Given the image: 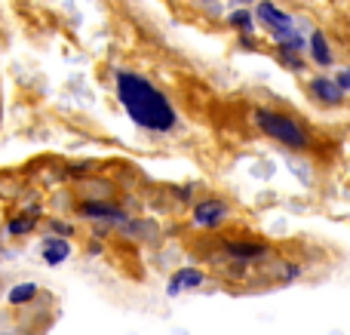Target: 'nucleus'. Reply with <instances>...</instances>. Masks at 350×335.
<instances>
[{"label": "nucleus", "instance_id": "9b49d317", "mask_svg": "<svg viewBox=\"0 0 350 335\" xmlns=\"http://www.w3.org/2000/svg\"><path fill=\"white\" fill-rule=\"evenodd\" d=\"M34 295H37V286H34V283H25V286H16V289H12V293H10V302H12V305H25V302H31Z\"/></svg>", "mask_w": 350, "mask_h": 335}, {"label": "nucleus", "instance_id": "6e6552de", "mask_svg": "<svg viewBox=\"0 0 350 335\" xmlns=\"http://www.w3.org/2000/svg\"><path fill=\"white\" fill-rule=\"evenodd\" d=\"M80 213L83 215H92V219H123V213L117 206H111V203H83L80 206Z\"/></svg>", "mask_w": 350, "mask_h": 335}, {"label": "nucleus", "instance_id": "ddd939ff", "mask_svg": "<svg viewBox=\"0 0 350 335\" xmlns=\"http://www.w3.org/2000/svg\"><path fill=\"white\" fill-rule=\"evenodd\" d=\"M249 22H252V18H249L246 10H237L234 16H230V25H237V28H249Z\"/></svg>", "mask_w": 350, "mask_h": 335}, {"label": "nucleus", "instance_id": "4468645a", "mask_svg": "<svg viewBox=\"0 0 350 335\" xmlns=\"http://www.w3.org/2000/svg\"><path fill=\"white\" fill-rule=\"evenodd\" d=\"M347 74H350V71H347Z\"/></svg>", "mask_w": 350, "mask_h": 335}, {"label": "nucleus", "instance_id": "0eeeda50", "mask_svg": "<svg viewBox=\"0 0 350 335\" xmlns=\"http://www.w3.org/2000/svg\"><path fill=\"white\" fill-rule=\"evenodd\" d=\"M310 90H314V96H320L326 105H338L341 96H345V90H341L338 83H332V80H314Z\"/></svg>", "mask_w": 350, "mask_h": 335}, {"label": "nucleus", "instance_id": "f8f14e48", "mask_svg": "<svg viewBox=\"0 0 350 335\" xmlns=\"http://www.w3.org/2000/svg\"><path fill=\"white\" fill-rule=\"evenodd\" d=\"M34 219H37V213L34 209H31L28 215H22V219H16V222H10V234H25V231H31V228H34Z\"/></svg>", "mask_w": 350, "mask_h": 335}, {"label": "nucleus", "instance_id": "9d476101", "mask_svg": "<svg viewBox=\"0 0 350 335\" xmlns=\"http://www.w3.org/2000/svg\"><path fill=\"white\" fill-rule=\"evenodd\" d=\"M310 49H314V59L320 62V65H329V62H332V53H329V46H326V37H323L320 31L310 37Z\"/></svg>", "mask_w": 350, "mask_h": 335}, {"label": "nucleus", "instance_id": "f03ea898", "mask_svg": "<svg viewBox=\"0 0 350 335\" xmlns=\"http://www.w3.org/2000/svg\"><path fill=\"white\" fill-rule=\"evenodd\" d=\"M255 123L265 129V135H271V139L283 142V145H289V148H304V145H308V135H304V129L298 126L295 120H289L286 114L258 108V111H255Z\"/></svg>", "mask_w": 350, "mask_h": 335}, {"label": "nucleus", "instance_id": "1a4fd4ad", "mask_svg": "<svg viewBox=\"0 0 350 335\" xmlns=\"http://www.w3.org/2000/svg\"><path fill=\"white\" fill-rule=\"evenodd\" d=\"M228 252L237 258H261L267 252V246L261 243H228Z\"/></svg>", "mask_w": 350, "mask_h": 335}, {"label": "nucleus", "instance_id": "f257e3e1", "mask_svg": "<svg viewBox=\"0 0 350 335\" xmlns=\"http://www.w3.org/2000/svg\"><path fill=\"white\" fill-rule=\"evenodd\" d=\"M117 96H120L123 108L129 111V117H133L142 129L170 133L175 126L172 105L166 102L163 92H157V86H151L145 77H139V74H129V71L117 74Z\"/></svg>", "mask_w": 350, "mask_h": 335}, {"label": "nucleus", "instance_id": "20e7f679", "mask_svg": "<svg viewBox=\"0 0 350 335\" xmlns=\"http://www.w3.org/2000/svg\"><path fill=\"white\" fill-rule=\"evenodd\" d=\"M224 203L221 200H203L197 209H193V222L197 225H215V222H221L224 219Z\"/></svg>", "mask_w": 350, "mask_h": 335}, {"label": "nucleus", "instance_id": "39448f33", "mask_svg": "<svg viewBox=\"0 0 350 335\" xmlns=\"http://www.w3.org/2000/svg\"><path fill=\"white\" fill-rule=\"evenodd\" d=\"M200 283H203V274H200L197 268H185V271H178V274L172 277L170 295H178L181 289H193V286H200Z\"/></svg>", "mask_w": 350, "mask_h": 335}, {"label": "nucleus", "instance_id": "7ed1b4c3", "mask_svg": "<svg viewBox=\"0 0 350 335\" xmlns=\"http://www.w3.org/2000/svg\"><path fill=\"white\" fill-rule=\"evenodd\" d=\"M255 12H258V18H261V22H267L273 31H280V34L292 28V18H289V12L277 10V6H273V3H258V10H255Z\"/></svg>", "mask_w": 350, "mask_h": 335}, {"label": "nucleus", "instance_id": "423d86ee", "mask_svg": "<svg viewBox=\"0 0 350 335\" xmlns=\"http://www.w3.org/2000/svg\"><path fill=\"white\" fill-rule=\"evenodd\" d=\"M68 256H71V246H68V240L49 237L46 243H43V258H46L49 265H62Z\"/></svg>", "mask_w": 350, "mask_h": 335}]
</instances>
